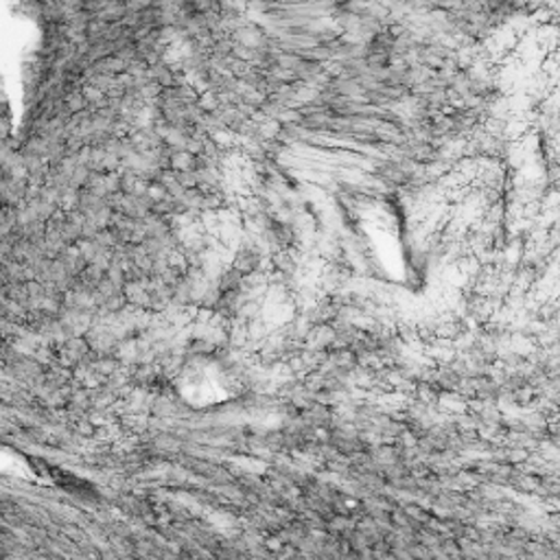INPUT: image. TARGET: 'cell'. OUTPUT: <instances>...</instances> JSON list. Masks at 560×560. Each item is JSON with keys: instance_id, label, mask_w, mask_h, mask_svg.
<instances>
[{"instance_id": "cell-1", "label": "cell", "mask_w": 560, "mask_h": 560, "mask_svg": "<svg viewBox=\"0 0 560 560\" xmlns=\"http://www.w3.org/2000/svg\"><path fill=\"white\" fill-rule=\"evenodd\" d=\"M0 477L12 479H29L34 477V466L27 460L25 453H21L16 447L0 442Z\"/></svg>"}]
</instances>
